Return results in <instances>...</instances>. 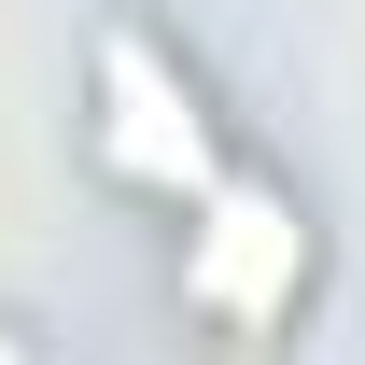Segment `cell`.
I'll return each instance as SVG.
<instances>
[{"label": "cell", "mask_w": 365, "mask_h": 365, "mask_svg": "<svg viewBox=\"0 0 365 365\" xmlns=\"http://www.w3.org/2000/svg\"><path fill=\"white\" fill-rule=\"evenodd\" d=\"M85 155L127 182V197H169V211H182V197H211V182L239 169L211 85H197L155 29H127V14L85 43Z\"/></svg>", "instance_id": "6da1fadb"}, {"label": "cell", "mask_w": 365, "mask_h": 365, "mask_svg": "<svg viewBox=\"0 0 365 365\" xmlns=\"http://www.w3.org/2000/svg\"><path fill=\"white\" fill-rule=\"evenodd\" d=\"M309 281H323V225H309L295 182L225 169L211 197H182V309H197V323L267 337V323L309 309Z\"/></svg>", "instance_id": "7a4b0ae2"}, {"label": "cell", "mask_w": 365, "mask_h": 365, "mask_svg": "<svg viewBox=\"0 0 365 365\" xmlns=\"http://www.w3.org/2000/svg\"><path fill=\"white\" fill-rule=\"evenodd\" d=\"M0 365H29V337H14V323H0Z\"/></svg>", "instance_id": "3957f363"}]
</instances>
